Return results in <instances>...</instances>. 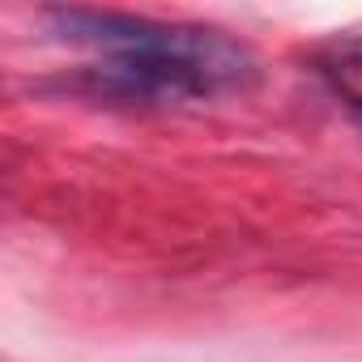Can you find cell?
Wrapping results in <instances>:
<instances>
[{"label":"cell","instance_id":"cell-1","mask_svg":"<svg viewBox=\"0 0 362 362\" xmlns=\"http://www.w3.org/2000/svg\"><path fill=\"white\" fill-rule=\"evenodd\" d=\"M47 22L60 30V39L103 52V64L90 69V77L115 98H201L247 86L256 69L252 56L218 30L162 26L149 18L94 9H56Z\"/></svg>","mask_w":362,"mask_h":362},{"label":"cell","instance_id":"cell-2","mask_svg":"<svg viewBox=\"0 0 362 362\" xmlns=\"http://www.w3.org/2000/svg\"><path fill=\"white\" fill-rule=\"evenodd\" d=\"M337 52H341L345 60H358V64H362V35H358V39H349V43H341Z\"/></svg>","mask_w":362,"mask_h":362}]
</instances>
